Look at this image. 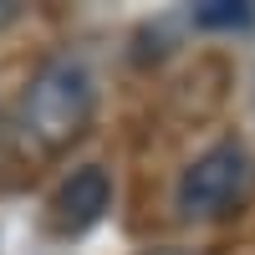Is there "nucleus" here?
I'll return each instance as SVG.
<instances>
[{
	"instance_id": "obj_1",
	"label": "nucleus",
	"mask_w": 255,
	"mask_h": 255,
	"mask_svg": "<svg viewBox=\"0 0 255 255\" xmlns=\"http://www.w3.org/2000/svg\"><path fill=\"white\" fill-rule=\"evenodd\" d=\"M97 108V77L87 67V56L61 51L51 61H41V72L31 77L26 97H20V128L41 148H61L87 128Z\"/></svg>"
},
{
	"instance_id": "obj_2",
	"label": "nucleus",
	"mask_w": 255,
	"mask_h": 255,
	"mask_svg": "<svg viewBox=\"0 0 255 255\" xmlns=\"http://www.w3.org/2000/svg\"><path fill=\"white\" fill-rule=\"evenodd\" d=\"M250 189H255V158H250V148L235 143V138H225L215 148H204V153L179 174L174 209H179V220L209 225V220L235 215V209L250 199Z\"/></svg>"
},
{
	"instance_id": "obj_3",
	"label": "nucleus",
	"mask_w": 255,
	"mask_h": 255,
	"mask_svg": "<svg viewBox=\"0 0 255 255\" xmlns=\"http://www.w3.org/2000/svg\"><path fill=\"white\" fill-rule=\"evenodd\" d=\"M108 204H113L108 168L87 163V168H77V174L51 194V230L56 235H82V230H92L102 215H108Z\"/></svg>"
},
{
	"instance_id": "obj_4",
	"label": "nucleus",
	"mask_w": 255,
	"mask_h": 255,
	"mask_svg": "<svg viewBox=\"0 0 255 255\" xmlns=\"http://www.w3.org/2000/svg\"><path fill=\"white\" fill-rule=\"evenodd\" d=\"M255 10L250 5H230V0H209V5L194 10V26H215V31H235V26H250Z\"/></svg>"
},
{
	"instance_id": "obj_5",
	"label": "nucleus",
	"mask_w": 255,
	"mask_h": 255,
	"mask_svg": "<svg viewBox=\"0 0 255 255\" xmlns=\"http://www.w3.org/2000/svg\"><path fill=\"white\" fill-rule=\"evenodd\" d=\"M15 15H20V5H15V0H0V26H10Z\"/></svg>"
},
{
	"instance_id": "obj_6",
	"label": "nucleus",
	"mask_w": 255,
	"mask_h": 255,
	"mask_svg": "<svg viewBox=\"0 0 255 255\" xmlns=\"http://www.w3.org/2000/svg\"><path fill=\"white\" fill-rule=\"evenodd\" d=\"M153 255H184V250H153Z\"/></svg>"
}]
</instances>
